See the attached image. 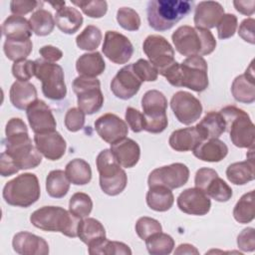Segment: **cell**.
I'll return each mask as SVG.
<instances>
[{"label":"cell","mask_w":255,"mask_h":255,"mask_svg":"<svg viewBox=\"0 0 255 255\" xmlns=\"http://www.w3.org/2000/svg\"><path fill=\"white\" fill-rule=\"evenodd\" d=\"M6 138L3 140L5 151L11 156L19 169L37 167L42 162V154L28 133L26 124L20 118H12L5 128Z\"/></svg>","instance_id":"cell-1"},{"label":"cell","mask_w":255,"mask_h":255,"mask_svg":"<svg viewBox=\"0 0 255 255\" xmlns=\"http://www.w3.org/2000/svg\"><path fill=\"white\" fill-rule=\"evenodd\" d=\"M175 50L183 56H206L216 48L213 34L206 29L183 25L178 27L171 35Z\"/></svg>","instance_id":"cell-2"},{"label":"cell","mask_w":255,"mask_h":255,"mask_svg":"<svg viewBox=\"0 0 255 255\" xmlns=\"http://www.w3.org/2000/svg\"><path fill=\"white\" fill-rule=\"evenodd\" d=\"M193 4V1L150 0L146 8L148 24L155 31L169 30L190 13Z\"/></svg>","instance_id":"cell-3"},{"label":"cell","mask_w":255,"mask_h":255,"mask_svg":"<svg viewBox=\"0 0 255 255\" xmlns=\"http://www.w3.org/2000/svg\"><path fill=\"white\" fill-rule=\"evenodd\" d=\"M80 220L60 206H43L30 215V221L36 228L49 232H61L72 238L78 236Z\"/></svg>","instance_id":"cell-4"},{"label":"cell","mask_w":255,"mask_h":255,"mask_svg":"<svg viewBox=\"0 0 255 255\" xmlns=\"http://www.w3.org/2000/svg\"><path fill=\"white\" fill-rule=\"evenodd\" d=\"M232 143L240 148H254L255 127L249 115L234 106H227L219 111Z\"/></svg>","instance_id":"cell-5"},{"label":"cell","mask_w":255,"mask_h":255,"mask_svg":"<svg viewBox=\"0 0 255 255\" xmlns=\"http://www.w3.org/2000/svg\"><path fill=\"white\" fill-rule=\"evenodd\" d=\"M41 189L38 177L34 173L26 172L9 180L3 188V198L12 206L29 207L40 198Z\"/></svg>","instance_id":"cell-6"},{"label":"cell","mask_w":255,"mask_h":255,"mask_svg":"<svg viewBox=\"0 0 255 255\" xmlns=\"http://www.w3.org/2000/svg\"><path fill=\"white\" fill-rule=\"evenodd\" d=\"M96 164L104 193L111 196L122 193L127 186L128 176L111 149H103L97 156Z\"/></svg>","instance_id":"cell-7"},{"label":"cell","mask_w":255,"mask_h":255,"mask_svg":"<svg viewBox=\"0 0 255 255\" xmlns=\"http://www.w3.org/2000/svg\"><path fill=\"white\" fill-rule=\"evenodd\" d=\"M34 62L35 77L42 83L43 95L50 100H63L67 95V87L62 67L44 59H37Z\"/></svg>","instance_id":"cell-8"},{"label":"cell","mask_w":255,"mask_h":255,"mask_svg":"<svg viewBox=\"0 0 255 255\" xmlns=\"http://www.w3.org/2000/svg\"><path fill=\"white\" fill-rule=\"evenodd\" d=\"M141 108L145 122L144 130L159 133L167 128V100L161 92L157 90L145 92L141 98Z\"/></svg>","instance_id":"cell-9"},{"label":"cell","mask_w":255,"mask_h":255,"mask_svg":"<svg viewBox=\"0 0 255 255\" xmlns=\"http://www.w3.org/2000/svg\"><path fill=\"white\" fill-rule=\"evenodd\" d=\"M176 87H184L197 93L207 89V63L203 57L191 56L179 63Z\"/></svg>","instance_id":"cell-10"},{"label":"cell","mask_w":255,"mask_h":255,"mask_svg":"<svg viewBox=\"0 0 255 255\" xmlns=\"http://www.w3.org/2000/svg\"><path fill=\"white\" fill-rule=\"evenodd\" d=\"M73 91L77 95L78 108L86 115H93L102 109L104 96L97 78L77 77L73 82Z\"/></svg>","instance_id":"cell-11"},{"label":"cell","mask_w":255,"mask_h":255,"mask_svg":"<svg viewBox=\"0 0 255 255\" xmlns=\"http://www.w3.org/2000/svg\"><path fill=\"white\" fill-rule=\"evenodd\" d=\"M189 178L188 167L181 163L175 162L153 169L147 178L148 187L160 185L169 189H175L183 186Z\"/></svg>","instance_id":"cell-12"},{"label":"cell","mask_w":255,"mask_h":255,"mask_svg":"<svg viewBox=\"0 0 255 255\" xmlns=\"http://www.w3.org/2000/svg\"><path fill=\"white\" fill-rule=\"evenodd\" d=\"M142 50L157 71L174 62V50L170 43L160 35H149L142 44Z\"/></svg>","instance_id":"cell-13"},{"label":"cell","mask_w":255,"mask_h":255,"mask_svg":"<svg viewBox=\"0 0 255 255\" xmlns=\"http://www.w3.org/2000/svg\"><path fill=\"white\" fill-rule=\"evenodd\" d=\"M170 108L178 122L186 126L195 123L202 114L200 101L185 91H178L172 96Z\"/></svg>","instance_id":"cell-14"},{"label":"cell","mask_w":255,"mask_h":255,"mask_svg":"<svg viewBox=\"0 0 255 255\" xmlns=\"http://www.w3.org/2000/svg\"><path fill=\"white\" fill-rule=\"evenodd\" d=\"M102 51L111 62L126 64L133 54V46L124 34L117 31H107Z\"/></svg>","instance_id":"cell-15"},{"label":"cell","mask_w":255,"mask_h":255,"mask_svg":"<svg viewBox=\"0 0 255 255\" xmlns=\"http://www.w3.org/2000/svg\"><path fill=\"white\" fill-rule=\"evenodd\" d=\"M95 129L100 137L110 144H114L127 137L128 132L126 122L111 113L101 116L95 122Z\"/></svg>","instance_id":"cell-16"},{"label":"cell","mask_w":255,"mask_h":255,"mask_svg":"<svg viewBox=\"0 0 255 255\" xmlns=\"http://www.w3.org/2000/svg\"><path fill=\"white\" fill-rule=\"evenodd\" d=\"M142 82L132 70V65L123 67L111 82V91L121 100L131 99L141 87Z\"/></svg>","instance_id":"cell-17"},{"label":"cell","mask_w":255,"mask_h":255,"mask_svg":"<svg viewBox=\"0 0 255 255\" xmlns=\"http://www.w3.org/2000/svg\"><path fill=\"white\" fill-rule=\"evenodd\" d=\"M27 119L35 133H44L56 130L57 123L50 107L42 100H37L26 110Z\"/></svg>","instance_id":"cell-18"},{"label":"cell","mask_w":255,"mask_h":255,"mask_svg":"<svg viewBox=\"0 0 255 255\" xmlns=\"http://www.w3.org/2000/svg\"><path fill=\"white\" fill-rule=\"evenodd\" d=\"M176 202L182 212L190 215H205L211 207L209 196L197 187L183 190L178 195Z\"/></svg>","instance_id":"cell-19"},{"label":"cell","mask_w":255,"mask_h":255,"mask_svg":"<svg viewBox=\"0 0 255 255\" xmlns=\"http://www.w3.org/2000/svg\"><path fill=\"white\" fill-rule=\"evenodd\" d=\"M34 142L40 153L49 160H58L66 152L67 143L57 130L35 133Z\"/></svg>","instance_id":"cell-20"},{"label":"cell","mask_w":255,"mask_h":255,"mask_svg":"<svg viewBox=\"0 0 255 255\" xmlns=\"http://www.w3.org/2000/svg\"><path fill=\"white\" fill-rule=\"evenodd\" d=\"M14 251L21 255H47L49 245L46 240L28 231H21L14 235L12 240Z\"/></svg>","instance_id":"cell-21"},{"label":"cell","mask_w":255,"mask_h":255,"mask_svg":"<svg viewBox=\"0 0 255 255\" xmlns=\"http://www.w3.org/2000/svg\"><path fill=\"white\" fill-rule=\"evenodd\" d=\"M223 6L216 1H201L194 11V24L196 28L209 30L214 28L224 15Z\"/></svg>","instance_id":"cell-22"},{"label":"cell","mask_w":255,"mask_h":255,"mask_svg":"<svg viewBox=\"0 0 255 255\" xmlns=\"http://www.w3.org/2000/svg\"><path fill=\"white\" fill-rule=\"evenodd\" d=\"M231 93L233 98L240 103L252 104L255 101V76L253 61L244 74L237 76L232 85Z\"/></svg>","instance_id":"cell-23"},{"label":"cell","mask_w":255,"mask_h":255,"mask_svg":"<svg viewBox=\"0 0 255 255\" xmlns=\"http://www.w3.org/2000/svg\"><path fill=\"white\" fill-rule=\"evenodd\" d=\"M203 140H205L203 134L195 126L172 131L168 143L176 151H189L193 150Z\"/></svg>","instance_id":"cell-24"},{"label":"cell","mask_w":255,"mask_h":255,"mask_svg":"<svg viewBox=\"0 0 255 255\" xmlns=\"http://www.w3.org/2000/svg\"><path fill=\"white\" fill-rule=\"evenodd\" d=\"M110 149L118 162L126 168L133 167L140 157V147L138 143L128 137H125L122 140L111 144Z\"/></svg>","instance_id":"cell-25"},{"label":"cell","mask_w":255,"mask_h":255,"mask_svg":"<svg viewBox=\"0 0 255 255\" xmlns=\"http://www.w3.org/2000/svg\"><path fill=\"white\" fill-rule=\"evenodd\" d=\"M193 154L200 160L207 162L221 161L228 153V147L218 138H209L203 140L193 150Z\"/></svg>","instance_id":"cell-26"},{"label":"cell","mask_w":255,"mask_h":255,"mask_svg":"<svg viewBox=\"0 0 255 255\" xmlns=\"http://www.w3.org/2000/svg\"><path fill=\"white\" fill-rule=\"evenodd\" d=\"M9 96L11 104L18 110H27L31 104L38 100L37 90L29 82H14L10 88Z\"/></svg>","instance_id":"cell-27"},{"label":"cell","mask_w":255,"mask_h":255,"mask_svg":"<svg viewBox=\"0 0 255 255\" xmlns=\"http://www.w3.org/2000/svg\"><path fill=\"white\" fill-rule=\"evenodd\" d=\"M2 33L6 39L16 41L29 40L32 36L29 20L18 15H11L5 19L2 24Z\"/></svg>","instance_id":"cell-28"},{"label":"cell","mask_w":255,"mask_h":255,"mask_svg":"<svg viewBox=\"0 0 255 255\" xmlns=\"http://www.w3.org/2000/svg\"><path fill=\"white\" fill-rule=\"evenodd\" d=\"M83 21L80 11L71 6H64L55 14V24L65 34L76 33L83 25Z\"/></svg>","instance_id":"cell-29"},{"label":"cell","mask_w":255,"mask_h":255,"mask_svg":"<svg viewBox=\"0 0 255 255\" xmlns=\"http://www.w3.org/2000/svg\"><path fill=\"white\" fill-rule=\"evenodd\" d=\"M105 69V60L97 51L81 55L76 62V70L80 76L97 78L103 74Z\"/></svg>","instance_id":"cell-30"},{"label":"cell","mask_w":255,"mask_h":255,"mask_svg":"<svg viewBox=\"0 0 255 255\" xmlns=\"http://www.w3.org/2000/svg\"><path fill=\"white\" fill-rule=\"evenodd\" d=\"M146 203L154 211L164 212L169 210L174 203V196L171 189L155 185L150 186L146 193Z\"/></svg>","instance_id":"cell-31"},{"label":"cell","mask_w":255,"mask_h":255,"mask_svg":"<svg viewBox=\"0 0 255 255\" xmlns=\"http://www.w3.org/2000/svg\"><path fill=\"white\" fill-rule=\"evenodd\" d=\"M205 139L218 138L226 131V124L222 115L218 112H209L196 125Z\"/></svg>","instance_id":"cell-32"},{"label":"cell","mask_w":255,"mask_h":255,"mask_svg":"<svg viewBox=\"0 0 255 255\" xmlns=\"http://www.w3.org/2000/svg\"><path fill=\"white\" fill-rule=\"evenodd\" d=\"M227 179L236 185H244L252 181L255 177L254 159L233 162L226 168Z\"/></svg>","instance_id":"cell-33"},{"label":"cell","mask_w":255,"mask_h":255,"mask_svg":"<svg viewBox=\"0 0 255 255\" xmlns=\"http://www.w3.org/2000/svg\"><path fill=\"white\" fill-rule=\"evenodd\" d=\"M77 232L78 237L88 246L106 237L104 225L92 217H86L80 220Z\"/></svg>","instance_id":"cell-34"},{"label":"cell","mask_w":255,"mask_h":255,"mask_svg":"<svg viewBox=\"0 0 255 255\" xmlns=\"http://www.w3.org/2000/svg\"><path fill=\"white\" fill-rule=\"evenodd\" d=\"M65 172L70 182L75 185L88 184L92 179L91 165L83 158H74L69 161Z\"/></svg>","instance_id":"cell-35"},{"label":"cell","mask_w":255,"mask_h":255,"mask_svg":"<svg viewBox=\"0 0 255 255\" xmlns=\"http://www.w3.org/2000/svg\"><path fill=\"white\" fill-rule=\"evenodd\" d=\"M70 180L66 172L61 169H55L49 172L46 178L47 193L54 198L64 197L70 189Z\"/></svg>","instance_id":"cell-36"},{"label":"cell","mask_w":255,"mask_h":255,"mask_svg":"<svg viewBox=\"0 0 255 255\" xmlns=\"http://www.w3.org/2000/svg\"><path fill=\"white\" fill-rule=\"evenodd\" d=\"M29 25L37 36H47L54 30L55 18L50 11L39 8L30 16Z\"/></svg>","instance_id":"cell-37"},{"label":"cell","mask_w":255,"mask_h":255,"mask_svg":"<svg viewBox=\"0 0 255 255\" xmlns=\"http://www.w3.org/2000/svg\"><path fill=\"white\" fill-rule=\"evenodd\" d=\"M145 246L151 255H167L170 254L174 247L173 238L163 232H156L145 240Z\"/></svg>","instance_id":"cell-38"},{"label":"cell","mask_w":255,"mask_h":255,"mask_svg":"<svg viewBox=\"0 0 255 255\" xmlns=\"http://www.w3.org/2000/svg\"><path fill=\"white\" fill-rule=\"evenodd\" d=\"M254 190L243 194L233 209L234 219L242 224L249 223L254 219Z\"/></svg>","instance_id":"cell-39"},{"label":"cell","mask_w":255,"mask_h":255,"mask_svg":"<svg viewBox=\"0 0 255 255\" xmlns=\"http://www.w3.org/2000/svg\"><path fill=\"white\" fill-rule=\"evenodd\" d=\"M88 247H89V253L91 255H96V254L130 255L131 254V250L127 244L119 241H111L106 237L89 245Z\"/></svg>","instance_id":"cell-40"},{"label":"cell","mask_w":255,"mask_h":255,"mask_svg":"<svg viewBox=\"0 0 255 255\" xmlns=\"http://www.w3.org/2000/svg\"><path fill=\"white\" fill-rule=\"evenodd\" d=\"M33 49V43L31 39L24 41H16L6 39L3 46V51L8 60L18 62L26 60Z\"/></svg>","instance_id":"cell-41"},{"label":"cell","mask_w":255,"mask_h":255,"mask_svg":"<svg viewBox=\"0 0 255 255\" xmlns=\"http://www.w3.org/2000/svg\"><path fill=\"white\" fill-rule=\"evenodd\" d=\"M202 191L218 202H226L232 197L231 187L218 174L209 180Z\"/></svg>","instance_id":"cell-42"},{"label":"cell","mask_w":255,"mask_h":255,"mask_svg":"<svg viewBox=\"0 0 255 255\" xmlns=\"http://www.w3.org/2000/svg\"><path fill=\"white\" fill-rule=\"evenodd\" d=\"M103 35L101 30L94 25H88L76 38V44L81 50L94 51L102 41Z\"/></svg>","instance_id":"cell-43"},{"label":"cell","mask_w":255,"mask_h":255,"mask_svg":"<svg viewBox=\"0 0 255 255\" xmlns=\"http://www.w3.org/2000/svg\"><path fill=\"white\" fill-rule=\"evenodd\" d=\"M93 209V200L90 195L84 192H76L69 201V211L80 219L90 215Z\"/></svg>","instance_id":"cell-44"},{"label":"cell","mask_w":255,"mask_h":255,"mask_svg":"<svg viewBox=\"0 0 255 255\" xmlns=\"http://www.w3.org/2000/svg\"><path fill=\"white\" fill-rule=\"evenodd\" d=\"M117 21L122 28L128 31H137L140 27V17L138 13L129 7L119 8Z\"/></svg>","instance_id":"cell-45"},{"label":"cell","mask_w":255,"mask_h":255,"mask_svg":"<svg viewBox=\"0 0 255 255\" xmlns=\"http://www.w3.org/2000/svg\"><path fill=\"white\" fill-rule=\"evenodd\" d=\"M72 4L81 8V10L91 18H102L108 11V3L104 0H73Z\"/></svg>","instance_id":"cell-46"},{"label":"cell","mask_w":255,"mask_h":255,"mask_svg":"<svg viewBox=\"0 0 255 255\" xmlns=\"http://www.w3.org/2000/svg\"><path fill=\"white\" fill-rule=\"evenodd\" d=\"M160 231H162L161 224L158 220L151 217L142 216L138 218L135 223V232L137 236L142 240H145L150 235Z\"/></svg>","instance_id":"cell-47"},{"label":"cell","mask_w":255,"mask_h":255,"mask_svg":"<svg viewBox=\"0 0 255 255\" xmlns=\"http://www.w3.org/2000/svg\"><path fill=\"white\" fill-rule=\"evenodd\" d=\"M132 70L141 82H154L158 77L157 69L144 59H138L131 64Z\"/></svg>","instance_id":"cell-48"},{"label":"cell","mask_w":255,"mask_h":255,"mask_svg":"<svg viewBox=\"0 0 255 255\" xmlns=\"http://www.w3.org/2000/svg\"><path fill=\"white\" fill-rule=\"evenodd\" d=\"M237 25V17L234 14H224L216 25L218 38L222 40L231 38L236 32Z\"/></svg>","instance_id":"cell-49"},{"label":"cell","mask_w":255,"mask_h":255,"mask_svg":"<svg viewBox=\"0 0 255 255\" xmlns=\"http://www.w3.org/2000/svg\"><path fill=\"white\" fill-rule=\"evenodd\" d=\"M12 74L17 81L28 82L35 76V62L32 60L14 62L12 66Z\"/></svg>","instance_id":"cell-50"},{"label":"cell","mask_w":255,"mask_h":255,"mask_svg":"<svg viewBox=\"0 0 255 255\" xmlns=\"http://www.w3.org/2000/svg\"><path fill=\"white\" fill-rule=\"evenodd\" d=\"M86 114L79 108H71L65 115V127L69 131L76 132L83 128Z\"/></svg>","instance_id":"cell-51"},{"label":"cell","mask_w":255,"mask_h":255,"mask_svg":"<svg viewBox=\"0 0 255 255\" xmlns=\"http://www.w3.org/2000/svg\"><path fill=\"white\" fill-rule=\"evenodd\" d=\"M125 118L128 127L133 132H140L141 130H144V116L136 109L131 107L127 108Z\"/></svg>","instance_id":"cell-52"},{"label":"cell","mask_w":255,"mask_h":255,"mask_svg":"<svg viewBox=\"0 0 255 255\" xmlns=\"http://www.w3.org/2000/svg\"><path fill=\"white\" fill-rule=\"evenodd\" d=\"M237 245L244 252H253L255 250V229L252 227L243 229L237 237Z\"/></svg>","instance_id":"cell-53"},{"label":"cell","mask_w":255,"mask_h":255,"mask_svg":"<svg viewBox=\"0 0 255 255\" xmlns=\"http://www.w3.org/2000/svg\"><path fill=\"white\" fill-rule=\"evenodd\" d=\"M42 2L35 0H13L10 2V10L13 15L23 16L36 9Z\"/></svg>","instance_id":"cell-54"},{"label":"cell","mask_w":255,"mask_h":255,"mask_svg":"<svg viewBox=\"0 0 255 255\" xmlns=\"http://www.w3.org/2000/svg\"><path fill=\"white\" fill-rule=\"evenodd\" d=\"M254 25L255 20L253 18L244 19L238 29L239 36L245 41L250 44H255V34H254Z\"/></svg>","instance_id":"cell-55"},{"label":"cell","mask_w":255,"mask_h":255,"mask_svg":"<svg viewBox=\"0 0 255 255\" xmlns=\"http://www.w3.org/2000/svg\"><path fill=\"white\" fill-rule=\"evenodd\" d=\"M19 170L20 169L14 163L11 156L4 150L1 153V157H0V174L3 177H6V176H10L17 173Z\"/></svg>","instance_id":"cell-56"},{"label":"cell","mask_w":255,"mask_h":255,"mask_svg":"<svg viewBox=\"0 0 255 255\" xmlns=\"http://www.w3.org/2000/svg\"><path fill=\"white\" fill-rule=\"evenodd\" d=\"M39 53L42 56V59L51 63H55L61 60L63 57V52L59 48L52 45L43 46L42 48H40Z\"/></svg>","instance_id":"cell-57"},{"label":"cell","mask_w":255,"mask_h":255,"mask_svg":"<svg viewBox=\"0 0 255 255\" xmlns=\"http://www.w3.org/2000/svg\"><path fill=\"white\" fill-rule=\"evenodd\" d=\"M233 5L235 9L246 16H251L255 12V1L247 0V1H233Z\"/></svg>","instance_id":"cell-58"},{"label":"cell","mask_w":255,"mask_h":255,"mask_svg":"<svg viewBox=\"0 0 255 255\" xmlns=\"http://www.w3.org/2000/svg\"><path fill=\"white\" fill-rule=\"evenodd\" d=\"M174 254L176 255H182V254H199V251L191 244L183 243L180 244L174 251Z\"/></svg>","instance_id":"cell-59"},{"label":"cell","mask_w":255,"mask_h":255,"mask_svg":"<svg viewBox=\"0 0 255 255\" xmlns=\"http://www.w3.org/2000/svg\"><path fill=\"white\" fill-rule=\"evenodd\" d=\"M50 4L54 7V9L57 11V10H59V9H61L62 7H64L65 6V4H66V2L65 1H60V2H56V3H54V2H50Z\"/></svg>","instance_id":"cell-60"}]
</instances>
